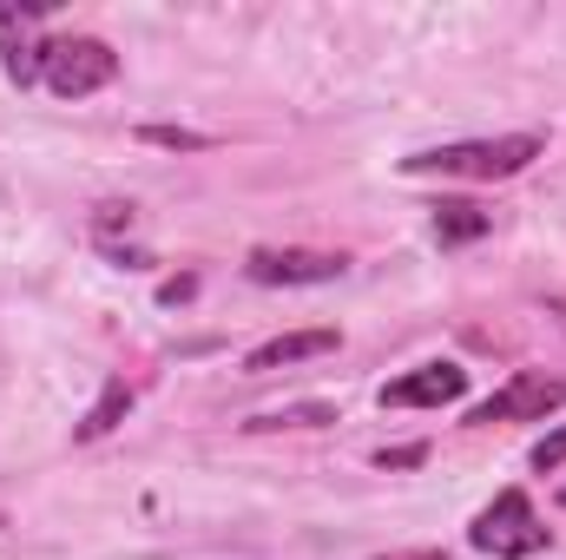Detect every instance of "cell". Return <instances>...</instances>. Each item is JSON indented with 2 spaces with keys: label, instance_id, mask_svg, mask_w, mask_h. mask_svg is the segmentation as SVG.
<instances>
[{
  "label": "cell",
  "instance_id": "1",
  "mask_svg": "<svg viewBox=\"0 0 566 560\" xmlns=\"http://www.w3.org/2000/svg\"><path fill=\"white\" fill-rule=\"evenodd\" d=\"M547 152L541 133H501V139H468V145H434L409 152L402 172H441V178H514Z\"/></svg>",
  "mask_w": 566,
  "mask_h": 560
},
{
  "label": "cell",
  "instance_id": "2",
  "mask_svg": "<svg viewBox=\"0 0 566 560\" xmlns=\"http://www.w3.org/2000/svg\"><path fill=\"white\" fill-rule=\"evenodd\" d=\"M468 541H474L481 554H494V560H527V554H541L554 535L541 528V515H534V501H527L521 488H501V495L474 515Z\"/></svg>",
  "mask_w": 566,
  "mask_h": 560
},
{
  "label": "cell",
  "instance_id": "3",
  "mask_svg": "<svg viewBox=\"0 0 566 560\" xmlns=\"http://www.w3.org/2000/svg\"><path fill=\"white\" fill-rule=\"evenodd\" d=\"M40 53H46L40 80H46L60 100H86V93H99V86H113V80H119V53H113L106 40L73 33V40H46Z\"/></svg>",
  "mask_w": 566,
  "mask_h": 560
},
{
  "label": "cell",
  "instance_id": "7",
  "mask_svg": "<svg viewBox=\"0 0 566 560\" xmlns=\"http://www.w3.org/2000/svg\"><path fill=\"white\" fill-rule=\"evenodd\" d=\"M336 343H343L336 330H290V336H271L264 350H251V356H244V370H251V376H271V370H290V363L329 356Z\"/></svg>",
  "mask_w": 566,
  "mask_h": 560
},
{
  "label": "cell",
  "instance_id": "6",
  "mask_svg": "<svg viewBox=\"0 0 566 560\" xmlns=\"http://www.w3.org/2000/svg\"><path fill=\"white\" fill-rule=\"evenodd\" d=\"M468 396V370L461 363H422L396 383H382V409H448Z\"/></svg>",
  "mask_w": 566,
  "mask_h": 560
},
{
  "label": "cell",
  "instance_id": "17",
  "mask_svg": "<svg viewBox=\"0 0 566 560\" xmlns=\"http://www.w3.org/2000/svg\"><path fill=\"white\" fill-rule=\"evenodd\" d=\"M376 560H448V548H396V554H376Z\"/></svg>",
  "mask_w": 566,
  "mask_h": 560
},
{
  "label": "cell",
  "instance_id": "19",
  "mask_svg": "<svg viewBox=\"0 0 566 560\" xmlns=\"http://www.w3.org/2000/svg\"><path fill=\"white\" fill-rule=\"evenodd\" d=\"M0 528H7V515H0Z\"/></svg>",
  "mask_w": 566,
  "mask_h": 560
},
{
  "label": "cell",
  "instance_id": "5",
  "mask_svg": "<svg viewBox=\"0 0 566 560\" xmlns=\"http://www.w3.org/2000/svg\"><path fill=\"white\" fill-rule=\"evenodd\" d=\"M560 403H566V376L521 370V376H507V390H494L468 422H534V416H554Z\"/></svg>",
  "mask_w": 566,
  "mask_h": 560
},
{
  "label": "cell",
  "instance_id": "12",
  "mask_svg": "<svg viewBox=\"0 0 566 560\" xmlns=\"http://www.w3.org/2000/svg\"><path fill=\"white\" fill-rule=\"evenodd\" d=\"M133 225H139V211H133V205H119V198H113V205H99V211H93V238H99V251H106V245H119V231H133Z\"/></svg>",
  "mask_w": 566,
  "mask_h": 560
},
{
  "label": "cell",
  "instance_id": "13",
  "mask_svg": "<svg viewBox=\"0 0 566 560\" xmlns=\"http://www.w3.org/2000/svg\"><path fill=\"white\" fill-rule=\"evenodd\" d=\"M428 442H402V448H376V468H422Z\"/></svg>",
  "mask_w": 566,
  "mask_h": 560
},
{
  "label": "cell",
  "instance_id": "9",
  "mask_svg": "<svg viewBox=\"0 0 566 560\" xmlns=\"http://www.w3.org/2000/svg\"><path fill=\"white\" fill-rule=\"evenodd\" d=\"M126 409H133V383H126V376H113V383L99 390V403L86 409V422H80V442H99V435H113V428L126 422Z\"/></svg>",
  "mask_w": 566,
  "mask_h": 560
},
{
  "label": "cell",
  "instance_id": "16",
  "mask_svg": "<svg viewBox=\"0 0 566 560\" xmlns=\"http://www.w3.org/2000/svg\"><path fill=\"white\" fill-rule=\"evenodd\" d=\"M191 297H198V278H171L165 290H158V303H171V310H178V303H191Z\"/></svg>",
  "mask_w": 566,
  "mask_h": 560
},
{
  "label": "cell",
  "instance_id": "10",
  "mask_svg": "<svg viewBox=\"0 0 566 560\" xmlns=\"http://www.w3.org/2000/svg\"><path fill=\"white\" fill-rule=\"evenodd\" d=\"M316 422H336L329 403H296V409H271V416H251L244 428H316Z\"/></svg>",
  "mask_w": 566,
  "mask_h": 560
},
{
  "label": "cell",
  "instance_id": "14",
  "mask_svg": "<svg viewBox=\"0 0 566 560\" xmlns=\"http://www.w3.org/2000/svg\"><path fill=\"white\" fill-rule=\"evenodd\" d=\"M560 462H566V422L547 435V442H541V448H534V468H541V475H554Z\"/></svg>",
  "mask_w": 566,
  "mask_h": 560
},
{
  "label": "cell",
  "instance_id": "4",
  "mask_svg": "<svg viewBox=\"0 0 566 560\" xmlns=\"http://www.w3.org/2000/svg\"><path fill=\"white\" fill-rule=\"evenodd\" d=\"M343 271H349L343 251H303V245H258L244 258L251 283H336Z\"/></svg>",
  "mask_w": 566,
  "mask_h": 560
},
{
  "label": "cell",
  "instance_id": "15",
  "mask_svg": "<svg viewBox=\"0 0 566 560\" xmlns=\"http://www.w3.org/2000/svg\"><path fill=\"white\" fill-rule=\"evenodd\" d=\"M106 258H113L119 271H145V265H151V258H145L139 245H106Z\"/></svg>",
  "mask_w": 566,
  "mask_h": 560
},
{
  "label": "cell",
  "instance_id": "18",
  "mask_svg": "<svg viewBox=\"0 0 566 560\" xmlns=\"http://www.w3.org/2000/svg\"><path fill=\"white\" fill-rule=\"evenodd\" d=\"M554 317H560V330H566V303H554Z\"/></svg>",
  "mask_w": 566,
  "mask_h": 560
},
{
  "label": "cell",
  "instance_id": "8",
  "mask_svg": "<svg viewBox=\"0 0 566 560\" xmlns=\"http://www.w3.org/2000/svg\"><path fill=\"white\" fill-rule=\"evenodd\" d=\"M488 231H494V211H481L474 198H441L434 205V238L441 245H474Z\"/></svg>",
  "mask_w": 566,
  "mask_h": 560
},
{
  "label": "cell",
  "instance_id": "11",
  "mask_svg": "<svg viewBox=\"0 0 566 560\" xmlns=\"http://www.w3.org/2000/svg\"><path fill=\"white\" fill-rule=\"evenodd\" d=\"M145 145H158V152H211V133H191V126H139Z\"/></svg>",
  "mask_w": 566,
  "mask_h": 560
}]
</instances>
